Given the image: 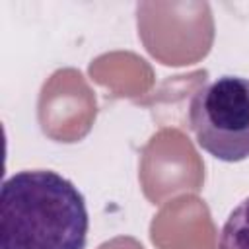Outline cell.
Listing matches in <instances>:
<instances>
[{"label": "cell", "mask_w": 249, "mask_h": 249, "mask_svg": "<svg viewBox=\"0 0 249 249\" xmlns=\"http://www.w3.org/2000/svg\"><path fill=\"white\" fill-rule=\"evenodd\" d=\"M218 249H249V196L228 214L220 230Z\"/></svg>", "instance_id": "obj_3"}, {"label": "cell", "mask_w": 249, "mask_h": 249, "mask_svg": "<svg viewBox=\"0 0 249 249\" xmlns=\"http://www.w3.org/2000/svg\"><path fill=\"white\" fill-rule=\"evenodd\" d=\"M196 146L212 158L237 163L249 158V78L220 76L198 88L189 103Z\"/></svg>", "instance_id": "obj_2"}, {"label": "cell", "mask_w": 249, "mask_h": 249, "mask_svg": "<svg viewBox=\"0 0 249 249\" xmlns=\"http://www.w3.org/2000/svg\"><path fill=\"white\" fill-rule=\"evenodd\" d=\"M89 216L80 189L51 169H23L0 189V249H84Z\"/></svg>", "instance_id": "obj_1"}]
</instances>
